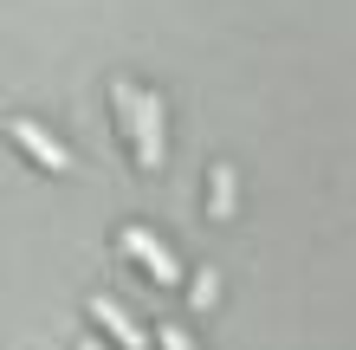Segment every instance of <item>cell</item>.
I'll return each mask as SVG.
<instances>
[{
    "label": "cell",
    "instance_id": "52a82bcc",
    "mask_svg": "<svg viewBox=\"0 0 356 350\" xmlns=\"http://www.w3.org/2000/svg\"><path fill=\"white\" fill-rule=\"evenodd\" d=\"M162 350H195V344H188V331H175V324H162Z\"/></svg>",
    "mask_w": 356,
    "mask_h": 350
},
{
    "label": "cell",
    "instance_id": "7a4b0ae2",
    "mask_svg": "<svg viewBox=\"0 0 356 350\" xmlns=\"http://www.w3.org/2000/svg\"><path fill=\"white\" fill-rule=\"evenodd\" d=\"M123 253H136L143 266H149V279H156V285H175V279H181L175 253H169V246H162L149 228H130V234H123Z\"/></svg>",
    "mask_w": 356,
    "mask_h": 350
},
{
    "label": "cell",
    "instance_id": "277c9868",
    "mask_svg": "<svg viewBox=\"0 0 356 350\" xmlns=\"http://www.w3.org/2000/svg\"><path fill=\"white\" fill-rule=\"evenodd\" d=\"M91 318L104 324V331H117V344H123V350H143V331L117 312V299H91Z\"/></svg>",
    "mask_w": 356,
    "mask_h": 350
},
{
    "label": "cell",
    "instance_id": "ba28073f",
    "mask_svg": "<svg viewBox=\"0 0 356 350\" xmlns=\"http://www.w3.org/2000/svg\"><path fill=\"white\" fill-rule=\"evenodd\" d=\"M85 350H97V344H85Z\"/></svg>",
    "mask_w": 356,
    "mask_h": 350
},
{
    "label": "cell",
    "instance_id": "6da1fadb",
    "mask_svg": "<svg viewBox=\"0 0 356 350\" xmlns=\"http://www.w3.org/2000/svg\"><path fill=\"white\" fill-rule=\"evenodd\" d=\"M117 104H123V123H130V136H136V162L156 169L162 162V104L143 97V91H130V85H117Z\"/></svg>",
    "mask_w": 356,
    "mask_h": 350
},
{
    "label": "cell",
    "instance_id": "5b68a950",
    "mask_svg": "<svg viewBox=\"0 0 356 350\" xmlns=\"http://www.w3.org/2000/svg\"><path fill=\"white\" fill-rule=\"evenodd\" d=\"M220 214H234V175H227V169L214 175V221Z\"/></svg>",
    "mask_w": 356,
    "mask_h": 350
},
{
    "label": "cell",
    "instance_id": "3957f363",
    "mask_svg": "<svg viewBox=\"0 0 356 350\" xmlns=\"http://www.w3.org/2000/svg\"><path fill=\"white\" fill-rule=\"evenodd\" d=\"M13 143H19V150H33V162H39V169H65V162H72V156L58 150V143L39 130V123H26V117L13 123Z\"/></svg>",
    "mask_w": 356,
    "mask_h": 350
},
{
    "label": "cell",
    "instance_id": "8992f818",
    "mask_svg": "<svg viewBox=\"0 0 356 350\" xmlns=\"http://www.w3.org/2000/svg\"><path fill=\"white\" fill-rule=\"evenodd\" d=\"M195 305H201V312L214 305V273H201V279H195Z\"/></svg>",
    "mask_w": 356,
    "mask_h": 350
}]
</instances>
